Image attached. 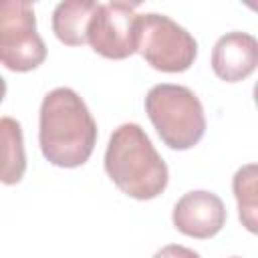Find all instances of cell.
<instances>
[{"label": "cell", "instance_id": "6da1fadb", "mask_svg": "<svg viewBox=\"0 0 258 258\" xmlns=\"http://www.w3.org/2000/svg\"><path fill=\"white\" fill-rule=\"evenodd\" d=\"M95 143L97 123L81 95L69 87L46 93L38 113V145L44 159L73 169L89 161Z\"/></svg>", "mask_w": 258, "mask_h": 258}, {"label": "cell", "instance_id": "30bf717a", "mask_svg": "<svg viewBox=\"0 0 258 258\" xmlns=\"http://www.w3.org/2000/svg\"><path fill=\"white\" fill-rule=\"evenodd\" d=\"M26 171L22 127L12 117H0V183L16 185Z\"/></svg>", "mask_w": 258, "mask_h": 258}, {"label": "cell", "instance_id": "8992f818", "mask_svg": "<svg viewBox=\"0 0 258 258\" xmlns=\"http://www.w3.org/2000/svg\"><path fill=\"white\" fill-rule=\"evenodd\" d=\"M135 10L137 4L129 2H99L87 26V42L91 48L113 60L137 52L139 14Z\"/></svg>", "mask_w": 258, "mask_h": 258}, {"label": "cell", "instance_id": "4fadbf2b", "mask_svg": "<svg viewBox=\"0 0 258 258\" xmlns=\"http://www.w3.org/2000/svg\"><path fill=\"white\" fill-rule=\"evenodd\" d=\"M4 97H6V81L4 77H0V103L4 101Z\"/></svg>", "mask_w": 258, "mask_h": 258}, {"label": "cell", "instance_id": "5bb4252c", "mask_svg": "<svg viewBox=\"0 0 258 258\" xmlns=\"http://www.w3.org/2000/svg\"><path fill=\"white\" fill-rule=\"evenodd\" d=\"M230 258H240V256H230Z\"/></svg>", "mask_w": 258, "mask_h": 258}, {"label": "cell", "instance_id": "7a4b0ae2", "mask_svg": "<svg viewBox=\"0 0 258 258\" xmlns=\"http://www.w3.org/2000/svg\"><path fill=\"white\" fill-rule=\"evenodd\" d=\"M105 171L129 198L145 202L163 194L169 171L145 129L137 123L119 125L105 149Z\"/></svg>", "mask_w": 258, "mask_h": 258}, {"label": "cell", "instance_id": "5b68a950", "mask_svg": "<svg viewBox=\"0 0 258 258\" xmlns=\"http://www.w3.org/2000/svg\"><path fill=\"white\" fill-rule=\"evenodd\" d=\"M46 44L36 32L34 6L24 0H0V64L14 73L38 69Z\"/></svg>", "mask_w": 258, "mask_h": 258}, {"label": "cell", "instance_id": "52a82bcc", "mask_svg": "<svg viewBox=\"0 0 258 258\" xmlns=\"http://www.w3.org/2000/svg\"><path fill=\"white\" fill-rule=\"evenodd\" d=\"M226 218L228 212L222 198L208 189L183 194L171 212L175 230L196 240H208L216 236L226 226Z\"/></svg>", "mask_w": 258, "mask_h": 258}, {"label": "cell", "instance_id": "277c9868", "mask_svg": "<svg viewBox=\"0 0 258 258\" xmlns=\"http://www.w3.org/2000/svg\"><path fill=\"white\" fill-rule=\"evenodd\" d=\"M137 52L161 73H183L198 56L196 38L165 14H139Z\"/></svg>", "mask_w": 258, "mask_h": 258}, {"label": "cell", "instance_id": "7c38bea8", "mask_svg": "<svg viewBox=\"0 0 258 258\" xmlns=\"http://www.w3.org/2000/svg\"><path fill=\"white\" fill-rule=\"evenodd\" d=\"M151 258H200V254L181 244H167L161 250H157Z\"/></svg>", "mask_w": 258, "mask_h": 258}, {"label": "cell", "instance_id": "ba28073f", "mask_svg": "<svg viewBox=\"0 0 258 258\" xmlns=\"http://www.w3.org/2000/svg\"><path fill=\"white\" fill-rule=\"evenodd\" d=\"M212 71L226 83H238L250 77L258 64V40L240 30L226 32L212 48Z\"/></svg>", "mask_w": 258, "mask_h": 258}, {"label": "cell", "instance_id": "3957f363", "mask_svg": "<svg viewBox=\"0 0 258 258\" xmlns=\"http://www.w3.org/2000/svg\"><path fill=\"white\" fill-rule=\"evenodd\" d=\"M145 113L169 149H191L206 133L202 101L183 85L159 83L151 87L145 95Z\"/></svg>", "mask_w": 258, "mask_h": 258}, {"label": "cell", "instance_id": "9c48e42d", "mask_svg": "<svg viewBox=\"0 0 258 258\" xmlns=\"http://www.w3.org/2000/svg\"><path fill=\"white\" fill-rule=\"evenodd\" d=\"M99 2L95 0H64L52 12V32L67 46L87 44V26Z\"/></svg>", "mask_w": 258, "mask_h": 258}, {"label": "cell", "instance_id": "8fae6325", "mask_svg": "<svg viewBox=\"0 0 258 258\" xmlns=\"http://www.w3.org/2000/svg\"><path fill=\"white\" fill-rule=\"evenodd\" d=\"M256 163L242 165L232 179V189L234 198L238 204V216L242 226L248 232H256V208H258V198H256Z\"/></svg>", "mask_w": 258, "mask_h": 258}]
</instances>
